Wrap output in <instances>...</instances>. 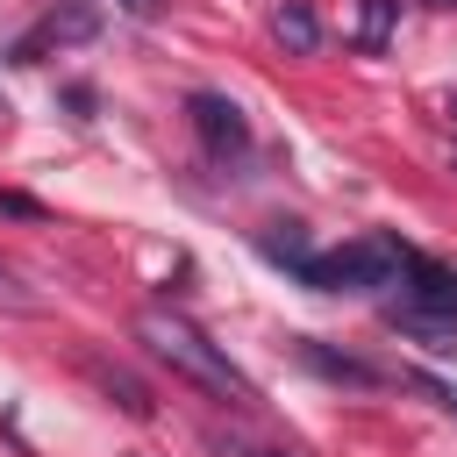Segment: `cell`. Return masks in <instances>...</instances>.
Masks as SVG:
<instances>
[{
    "label": "cell",
    "instance_id": "obj_7",
    "mask_svg": "<svg viewBox=\"0 0 457 457\" xmlns=\"http://www.w3.org/2000/svg\"><path fill=\"white\" fill-rule=\"evenodd\" d=\"M271 36L293 50V57H307V50H321V21H314V7H300V0H286L278 14H271Z\"/></svg>",
    "mask_w": 457,
    "mask_h": 457
},
{
    "label": "cell",
    "instance_id": "obj_13",
    "mask_svg": "<svg viewBox=\"0 0 457 457\" xmlns=\"http://www.w3.org/2000/svg\"><path fill=\"white\" fill-rule=\"evenodd\" d=\"M221 457H278V450H257V443H214Z\"/></svg>",
    "mask_w": 457,
    "mask_h": 457
},
{
    "label": "cell",
    "instance_id": "obj_10",
    "mask_svg": "<svg viewBox=\"0 0 457 457\" xmlns=\"http://www.w3.org/2000/svg\"><path fill=\"white\" fill-rule=\"evenodd\" d=\"M307 364H314V371H328V378H350V386H378V371H371V364H357V357H328L321 343H307Z\"/></svg>",
    "mask_w": 457,
    "mask_h": 457
},
{
    "label": "cell",
    "instance_id": "obj_4",
    "mask_svg": "<svg viewBox=\"0 0 457 457\" xmlns=\"http://www.w3.org/2000/svg\"><path fill=\"white\" fill-rule=\"evenodd\" d=\"M386 321H393L407 343H421L428 357H457V314H428V307L393 300V307H386Z\"/></svg>",
    "mask_w": 457,
    "mask_h": 457
},
{
    "label": "cell",
    "instance_id": "obj_15",
    "mask_svg": "<svg viewBox=\"0 0 457 457\" xmlns=\"http://www.w3.org/2000/svg\"><path fill=\"white\" fill-rule=\"evenodd\" d=\"M428 7H457V0H428Z\"/></svg>",
    "mask_w": 457,
    "mask_h": 457
},
{
    "label": "cell",
    "instance_id": "obj_9",
    "mask_svg": "<svg viewBox=\"0 0 457 457\" xmlns=\"http://www.w3.org/2000/svg\"><path fill=\"white\" fill-rule=\"evenodd\" d=\"M350 7H357V43H364V50H386L393 7H400V0H350Z\"/></svg>",
    "mask_w": 457,
    "mask_h": 457
},
{
    "label": "cell",
    "instance_id": "obj_6",
    "mask_svg": "<svg viewBox=\"0 0 457 457\" xmlns=\"http://www.w3.org/2000/svg\"><path fill=\"white\" fill-rule=\"evenodd\" d=\"M86 371H93V386H100L107 400H121V414H136V421H150V414H157V400H150V386H143L136 371L107 364V357H86Z\"/></svg>",
    "mask_w": 457,
    "mask_h": 457
},
{
    "label": "cell",
    "instance_id": "obj_3",
    "mask_svg": "<svg viewBox=\"0 0 457 457\" xmlns=\"http://www.w3.org/2000/svg\"><path fill=\"white\" fill-rule=\"evenodd\" d=\"M186 114H193V129H200V143H207L214 164H228V157L250 150V121H243V107H236L228 93H193Z\"/></svg>",
    "mask_w": 457,
    "mask_h": 457
},
{
    "label": "cell",
    "instance_id": "obj_5",
    "mask_svg": "<svg viewBox=\"0 0 457 457\" xmlns=\"http://www.w3.org/2000/svg\"><path fill=\"white\" fill-rule=\"evenodd\" d=\"M407 307H428V314H457V271H443V264H428V257H407Z\"/></svg>",
    "mask_w": 457,
    "mask_h": 457
},
{
    "label": "cell",
    "instance_id": "obj_11",
    "mask_svg": "<svg viewBox=\"0 0 457 457\" xmlns=\"http://www.w3.org/2000/svg\"><path fill=\"white\" fill-rule=\"evenodd\" d=\"M0 307H7V314H36V293H21V278H14L7 264H0Z\"/></svg>",
    "mask_w": 457,
    "mask_h": 457
},
{
    "label": "cell",
    "instance_id": "obj_2",
    "mask_svg": "<svg viewBox=\"0 0 457 457\" xmlns=\"http://www.w3.org/2000/svg\"><path fill=\"white\" fill-rule=\"evenodd\" d=\"M407 257H414V250L393 243V236H357V243H343V250L307 257L300 278H307L314 293H386V286H400Z\"/></svg>",
    "mask_w": 457,
    "mask_h": 457
},
{
    "label": "cell",
    "instance_id": "obj_1",
    "mask_svg": "<svg viewBox=\"0 0 457 457\" xmlns=\"http://www.w3.org/2000/svg\"><path fill=\"white\" fill-rule=\"evenodd\" d=\"M136 336L150 343V357H157V364H171V371H179V378H193L200 393H214V400H228V407H250V400H257V386L228 364V350H221V343H207L186 314L150 307V314L136 321Z\"/></svg>",
    "mask_w": 457,
    "mask_h": 457
},
{
    "label": "cell",
    "instance_id": "obj_14",
    "mask_svg": "<svg viewBox=\"0 0 457 457\" xmlns=\"http://www.w3.org/2000/svg\"><path fill=\"white\" fill-rule=\"evenodd\" d=\"M0 214H36V200H21V193H0Z\"/></svg>",
    "mask_w": 457,
    "mask_h": 457
},
{
    "label": "cell",
    "instance_id": "obj_8",
    "mask_svg": "<svg viewBox=\"0 0 457 457\" xmlns=\"http://www.w3.org/2000/svg\"><path fill=\"white\" fill-rule=\"evenodd\" d=\"M257 250H264L271 264H293V271L307 264V236H300V221H271V228L257 236Z\"/></svg>",
    "mask_w": 457,
    "mask_h": 457
},
{
    "label": "cell",
    "instance_id": "obj_12",
    "mask_svg": "<svg viewBox=\"0 0 457 457\" xmlns=\"http://www.w3.org/2000/svg\"><path fill=\"white\" fill-rule=\"evenodd\" d=\"M114 7H121V14H136V21H157V14H164V0H114Z\"/></svg>",
    "mask_w": 457,
    "mask_h": 457
}]
</instances>
